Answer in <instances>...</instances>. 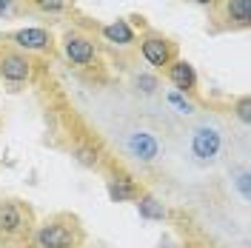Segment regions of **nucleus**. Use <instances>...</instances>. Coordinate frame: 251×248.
I'll return each instance as SVG.
<instances>
[{
	"instance_id": "obj_2",
	"label": "nucleus",
	"mask_w": 251,
	"mask_h": 248,
	"mask_svg": "<svg viewBox=\"0 0 251 248\" xmlns=\"http://www.w3.org/2000/svg\"><path fill=\"white\" fill-rule=\"evenodd\" d=\"M220 146H223V137H220V131L214 125H200V128H194V134H191V154L197 157V160H214L220 154Z\"/></svg>"
},
{
	"instance_id": "obj_19",
	"label": "nucleus",
	"mask_w": 251,
	"mask_h": 248,
	"mask_svg": "<svg viewBox=\"0 0 251 248\" xmlns=\"http://www.w3.org/2000/svg\"><path fill=\"white\" fill-rule=\"evenodd\" d=\"M237 188H240V194L249 200V194H251V174L249 171H243V174L237 177Z\"/></svg>"
},
{
	"instance_id": "obj_5",
	"label": "nucleus",
	"mask_w": 251,
	"mask_h": 248,
	"mask_svg": "<svg viewBox=\"0 0 251 248\" xmlns=\"http://www.w3.org/2000/svg\"><path fill=\"white\" fill-rule=\"evenodd\" d=\"M0 77L6 83H26L31 77V60L23 51H3L0 54Z\"/></svg>"
},
{
	"instance_id": "obj_13",
	"label": "nucleus",
	"mask_w": 251,
	"mask_h": 248,
	"mask_svg": "<svg viewBox=\"0 0 251 248\" xmlns=\"http://www.w3.org/2000/svg\"><path fill=\"white\" fill-rule=\"evenodd\" d=\"M226 12L231 20H237L240 26H246L251 20V0H228L226 3Z\"/></svg>"
},
{
	"instance_id": "obj_4",
	"label": "nucleus",
	"mask_w": 251,
	"mask_h": 248,
	"mask_svg": "<svg viewBox=\"0 0 251 248\" xmlns=\"http://www.w3.org/2000/svg\"><path fill=\"white\" fill-rule=\"evenodd\" d=\"M126 149H128V154L134 157L137 163H154L157 157H160V140L151 134V131H131L128 140H126Z\"/></svg>"
},
{
	"instance_id": "obj_20",
	"label": "nucleus",
	"mask_w": 251,
	"mask_h": 248,
	"mask_svg": "<svg viewBox=\"0 0 251 248\" xmlns=\"http://www.w3.org/2000/svg\"><path fill=\"white\" fill-rule=\"evenodd\" d=\"M15 12V0H0V17H9Z\"/></svg>"
},
{
	"instance_id": "obj_3",
	"label": "nucleus",
	"mask_w": 251,
	"mask_h": 248,
	"mask_svg": "<svg viewBox=\"0 0 251 248\" xmlns=\"http://www.w3.org/2000/svg\"><path fill=\"white\" fill-rule=\"evenodd\" d=\"M140 54L149 66L163 69V66H169V63L174 60V46L163 37V34H146L140 40Z\"/></svg>"
},
{
	"instance_id": "obj_14",
	"label": "nucleus",
	"mask_w": 251,
	"mask_h": 248,
	"mask_svg": "<svg viewBox=\"0 0 251 248\" xmlns=\"http://www.w3.org/2000/svg\"><path fill=\"white\" fill-rule=\"evenodd\" d=\"M166 100H169V106H174V109L180 111V114H194V103L188 100L186 94H180V92H169V94H166Z\"/></svg>"
},
{
	"instance_id": "obj_21",
	"label": "nucleus",
	"mask_w": 251,
	"mask_h": 248,
	"mask_svg": "<svg viewBox=\"0 0 251 248\" xmlns=\"http://www.w3.org/2000/svg\"><path fill=\"white\" fill-rule=\"evenodd\" d=\"M194 3H197V6H211L214 0H194Z\"/></svg>"
},
{
	"instance_id": "obj_18",
	"label": "nucleus",
	"mask_w": 251,
	"mask_h": 248,
	"mask_svg": "<svg viewBox=\"0 0 251 248\" xmlns=\"http://www.w3.org/2000/svg\"><path fill=\"white\" fill-rule=\"evenodd\" d=\"M137 89H140L143 94H154L157 89H160V80H157L154 74H140V77H137Z\"/></svg>"
},
{
	"instance_id": "obj_12",
	"label": "nucleus",
	"mask_w": 251,
	"mask_h": 248,
	"mask_svg": "<svg viewBox=\"0 0 251 248\" xmlns=\"http://www.w3.org/2000/svg\"><path fill=\"white\" fill-rule=\"evenodd\" d=\"M134 202H137V211H140V217H143V220H149V223H163V220L169 217L166 205L157 200L154 194H146V191H140Z\"/></svg>"
},
{
	"instance_id": "obj_17",
	"label": "nucleus",
	"mask_w": 251,
	"mask_h": 248,
	"mask_svg": "<svg viewBox=\"0 0 251 248\" xmlns=\"http://www.w3.org/2000/svg\"><path fill=\"white\" fill-rule=\"evenodd\" d=\"M234 111H237V120H240V123L251 125V100L249 97H240L234 103Z\"/></svg>"
},
{
	"instance_id": "obj_7",
	"label": "nucleus",
	"mask_w": 251,
	"mask_h": 248,
	"mask_svg": "<svg viewBox=\"0 0 251 248\" xmlns=\"http://www.w3.org/2000/svg\"><path fill=\"white\" fill-rule=\"evenodd\" d=\"M166 74H169V80H172L174 92L191 94L194 89H197V72H194V66H191L188 60H172L169 66H166Z\"/></svg>"
},
{
	"instance_id": "obj_16",
	"label": "nucleus",
	"mask_w": 251,
	"mask_h": 248,
	"mask_svg": "<svg viewBox=\"0 0 251 248\" xmlns=\"http://www.w3.org/2000/svg\"><path fill=\"white\" fill-rule=\"evenodd\" d=\"M40 12H49V15H57V12H63L66 6H69V0H31Z\"/></svg>"
},
{
	"instance_id": "obj_1",
	"label": "nucleus",
	"mask_w": 251,
	"mask_h": 248,
	"mask_svg": "<svg viewBox=\"0 0 251 248\" xmlns=\"http://www.w3.org/2000/svg\"><path fill=\"white\" fill-rule=\"evenodd\" d=\"M80 240L77 228L66 220H46L34 231V246L37 248H75Z\"/></svg>"
},
{
	"instance_id": "obj_15",
	"label": "nucleus",
	"mask_w": 251,
	"mask_h": 248,
	"mask_svg": "<svg viewBox=\"0 0 251 248\" xmlns=\"http://www.w3.org/2000/svg\"><path fill=\"white\" fill-rule=\"evenodd\" d=\"M75 157H77L80 163L86 166V169H94L97 163H100V154H97V149H89V146H77L75 149Z\"/></svg>"
},
{
	"instance_id": "obj_9",
	"label": "nucleus",
	"mask_w": 251,
	"mask_h": 248,
	"mask_svg": "<svg viewBox=\"0 0 251 248\" xmlns=\"http://www.w3.org/2000/svg\"><path fill=\"white\" fill-rule=\"evenodd\" d=\"M140 194V186L134 183V177H128L123 171H117L109 180V197L111 202H134Z\"/></svg>"
},
{
	"instance_id": "obj_22",
	"label": "nucleus",
	"mask_w": 251,
	"mask_h": 248,
	"mask_svg": "<svg viewBox=\"0 0 251 248\" xmlns=\"http://www.w3.org/2000/svg\"><path fill=\"white\" fill-rule=\"evenodd\" d=\"M86 248H94V246H86Z\"/></svg>"
},
{
	"instance_id": "obj_6",
	"label": "nucleus",
	"mask_w": 251,
	"mask_h": 248,
	"mask_svg": "<svg viewBox=\"0 0 251 248\" xmlns=\"http://www.w3.org/2000/svg\"><path fill=\"white\" fill-rule=\"evenodd\" d=\"M63 54L69 57V63H75V66H89V63L94 60V43L86 34L69 31V34L63 37Z\"/></svg>"
},
{
	"instance_id": "obj_10",
	"label": "nucleus",
	"mask_w": 251,
	"mask_h": 248,
	"mask_svg": "<svg viewBox=\"0 0 251 248\" xmlns=\"http://www.w3.org/2000/svg\"><path fill=\"white\" fill-rule=\"evenodd\" d=\"M26 225V214H23V205L15 200L0 202V231L3 234H17Z\"/></svg>"
},
{
	"instance_id": "obj_8",
	"label": "nucleus",
	"mask_w": 251,
	"mask_h": 248,
	"mask_svg": "<svg viewBox=\"0 0 251 248\" xmlns=\"http://www.w3.org/2000/svg\"><path fill=\"white\" fill-rule=\"evenodd\" d=\"M12 40H15L17 49H23V51H49L51 49V34L46 29H40V26H26V29H17L12 34Z\"/></svg>"
},
{
	"instance_id": "obj_11",
	"label": "nucleus",
	"mask_w": 251,
	"mask_h": 248,
	"mask_svg": "<svg viewBox=\"0 0 251 248\" xmlns=\"http://www.w3.org/2000/svg\"><path fill=\"white\" fill-rule=\"evenodd\" d=\"M103 37L114 46H131L134 43V29H131V23L126 17H117V20L103 26Z\"/></svg>"
}]
</instances>
